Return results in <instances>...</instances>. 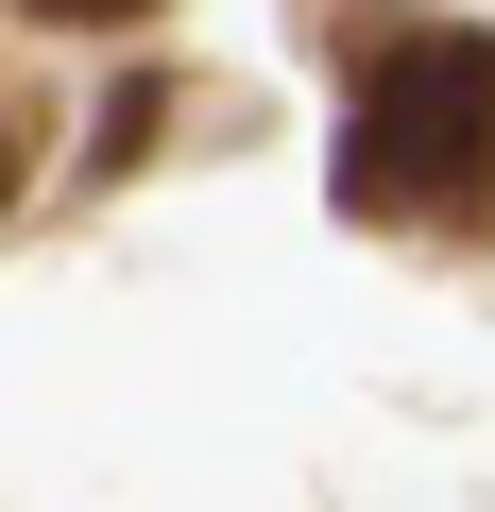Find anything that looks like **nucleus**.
I'll return each instance as SVG.
<instances>
[{"label": "nucleus", "instance_id": "f257e3e1", "mask_svg": "<svg viewBox=\"0 0 495 512\" xmlns=\"http://www.w3.org/2000/svg\"><path fill=\"white\" fill-rule=\"evenodd\" d=\"M359 222H478L495 205V35H393L342 120Z\"/></svg>", "mask_w": 495, "mask_h": 512}, {"label": "nucleus", "instance_id": "f03ea898", "mask_svg": "<svg viewBox=\"0 0 495 512\" xmlns=\"http://www.w3.org/2000/svg\"><path fill=\"white\" fill-rule=\"evenodd\" d=\"M154 137H171V86H103V171H137Z\"/></svg>", "mask_w": 495, "mask_h": 512}, {"label": "nucleus", "instance_id": "7ed1b4c3", "mask_svg": "<svg viewBox=\"0 0 495 512\" xmlns=\"http://www.w3.org/2000/svg\"><path fill=\"white\" fill-rule=\"evenodd\" d=\"M52 18H154V0H52Z\"/></svg>", "mask_w": 495, "mask_h": 512}, {"label": "nucleus", "instance_id": "20e7f679", "mask_svg": "<svg viewBox=\"0 0 495 512\" xmlns=\"http://www.w3.org/2000/svg\"><path fill=\"white\" fill-rule=\"evenodd\" d=\"M0 205H18V154H0Z\"/></svg>", "mask_w": 495, "mask_h": 512}]
</instances>
